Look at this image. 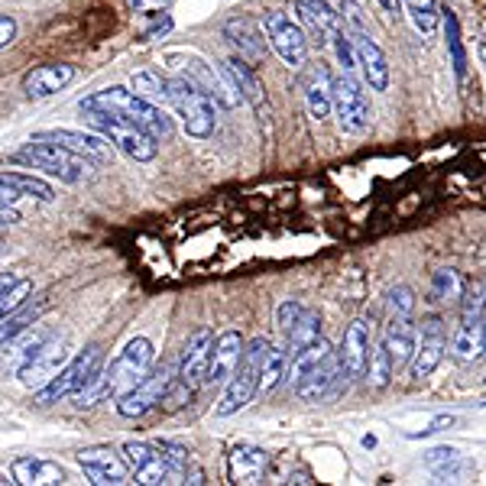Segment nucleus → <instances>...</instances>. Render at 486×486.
Returning a JSON list of instances; mask_svg holds the SVG:
<instances>
[{
	"instance_id": "obj_1",
	"label": "nucleus",
	"mask_w": 486,
	"mask_h": 486,
	"mask_svg": "<svg viewBox=\"0 0 486 486\" xmlns=\"http://www.w3.org/2000/svg\"><path fill=\"white\" fill-rule=\"evenodd\" d=\"M285 380L292 382L295 396L305 402H321L328 396H338L340 389H347V376L340 373L338 350L324 338L315 344L289 354V366H285Z\"/></svg>"
},
{
	"instance_id": "obj_2",
	"label": "nucleus",
	"mask_w": 486,
	"mask_h": 486,
	"mask_svg": "<svg viewBox=\"0 0 486 486\" xmlns=\"http://www.w3.org/2000/svg\"><path fill=\"white\" fill-rule=\"evenodd\" d=\"M153 360H156V350H153L149 340L146 338L127 340L121 354L113 356L107 366H101L94 380L85 386V392L78 396L81 405H97V402H104V399L123 396L127 389H133L140 380H143L146 373H149Z\"/></svg>"
},
{
	"instance_id": "obj_3",
	"label": "nucleus",
	"mask_w": 486,
	"mask_h": 486,
	"mask_svg": "<svg viewBox=\"0 0 486 486\" xmlns=\"http://www.w3.org/2000/svg\"><path fill=\"white\" fill-rule=\"evenodd\" d=\"M78 111H104V113H117V117H123V121L137 123V127H143L146 133L153 140H172V133H176V121H172L169 113L162 111L159 104H153V101H146V97H140L133 88H123V85H113V88H104V91H94V94L81 97L78 101Z\"/></svg>"
},
{
	"instance_id": "obj_4",
	"label": "nucleus",
	"mask_w": 486,
	"mask_h": 486,
	"mask_svg": "<svg viewBox=\"0 0 486 486\" xmlns=\"http://www.w3.org/2000/svg\"><path fill=\"white\" fill-rule=\"evenodd\" d=\"M166 101L172 104L176 117H182V127H185L188 137L194 140H208L214 137L218 130V101L211 94H204L198 85L185 78V75H172L166 78Z\"/></svg>"
},
{
	"instance_id": "obj_5",
	"label": "nucleus",
	"mask_w": 486,
	"mask_h": 486,
	"mask_svg": "<svg viewBox=\"0 0 486 486\" xmlns=\"http://www.w3.org/2000/svg\"><path fill=\"white\" fill-rule=\"evenodd\" d=\"M7 159L20 162V166H30V169L46 172V176L58 178L65 185H78L81 178H88L91 169H94V162L91 159H85V156L52 143V140H30V143H23L16 153H10Z\"/></svg>"
},
{
	"instance_id": "obj_6",
	"label": "nucleus",
	"mask_w": 486,
	"mask_h": 486,
	"mask_svg": "<svg viewBox=\"0 0 486 486\" xmlns=\"http://www.w3.org/2000/svg\"><path fill=\"white\" fill-rule=\"evenodd\" d=\"M85 121L94 133L107 140L113 149H121L127 159L133 162H153L159 156V140H153L143 127L123 121L117 113H104V111H85Z\"/></svg>"
},
{
	"instance_id": "obj_7",
	"label": "nucleus",
	"mask_w": 486,
	"mask_h": 486,
	"mask_svg": "<svg viewBox=\"0 0 486 486\" xmlns=\"http://www.w3.org/2000/svg\"><path fill=\"white\" fill-rule=\"evenodd\" d=\"M101 366H104V350L97 347V344H91L88 350H81L78 356H72V360H68L46 386L36 389L32 396H36L40 405H52V402H62V399H68V396H81L85 386L94 380Z\"/></svg>"
},
{
	"instance_id": "obj_8",
	"label": "nucleus",
	"mask_w": 486,
	"mask_h": 486,
	"mask_svg": "<svg viewBox=\"0 0 486 486\" xmlns=\"http://www.w3.org/2000/svg\"><path fill=\"white\" fill-rule=\"evenodd\" d=\"M266 344H269L266 338H253L250 344H243L240 360H237L234 373L227 376L224 396H220V402H218L220 418L240 412V409H247V405L253 402V396H256V386H259V360H263V350H266Z\"/></svg>"
},
{
	"instance_id": "obj_9",
	"label": "nucleus",
	"mask_w": 486,
	"mask_h": 486,
	"mask_svg": "<svg viewBox=\"0 0 486 486\" xmlns=\"http://www.w3.org/2000/svg\"><path fill=\"white\" fill-rule=\"evenodd\" d=\"M65 364H68V338H65V334H49L40 347L16 366V380H20V386L36 392V389L46 386Z\"/></svg>"
},
{
	"instance_id": "obj_10",
	"label": "nucleus",
	"mask_w": 486,
	"mask_h": 486,
	"mask_svg": "<svg viewBox=\"0 0 486 486\" xmlns=\"http://www.w3.org/2000/svg\"><path fill=\"white\" fill-rule=\"evenodd\" d=\"M172 376H176V366L172 364H159V366L153 364L137 386L127 389L123 396H117V412L123 418H143V415H149L156 405H162V396H166Z\"/></svg>"
},
{
	"instance_id": "obj_11",
	"label": "nucleus",
	"mask_w": 486,
	"mask_h": 486,
	"mask_svg": "<svg viewBox=\"0 0 486 486\" xmlns=\"http://www.w3.org/2000/svg\"><path fill=\"white\" fill-rule=\"evenodd\" d=\"M331 107L338 111L340 130L347 133H364L370 127V101L366 91L360 88V81L354 78V72H340L338 78H331Z\"/></svg>"
},
{
	"instance_id": "obj_12",
	"label": "nucleus",
	"mask_w": 486,
	"mask_h": 486,
	"mask_svg": "<svg viewBox=\"0 0 486 486\" xmlns=\"http://www.w3.org/2000/svg\"><path fill=\"white\" fill-rule=\"evenodd\" d=\"M263 26H266V36L273 42L275 56L283 58L285 65H302L308 58V36L289 14L283 10H269L263 16Z\"/></svg>"
},
{
	"instance_id": "obj_13",
	"label": "nucleus",
	"mask_w": 486,
	"mask_h": 486,
	"mask_svg": "<svg viewBox=\"0 0 486 486\" xmlns=\"http://www.w3.org/2000/svg\"><path fill=\"white\" fill-rule=\"evenodd\" d=\"M178 65V75H185L192 85H198V88L204 91V94H211L214 101H218V107H237L240 104V94H237L234 81L227 78V72H214L208 62H204L202 56H172Z\"/></svg>"
},
{
	"instance_id": "obj_14",
	"label": "nucleus",
	"mask_w": 486,
	"mask_h": 486,
	"mask_svg": "<svg viewBox=\"0 0 486 486\" xmlns=\"http://www.w3.org/2000/svg\"><path fill=\"white\" fill-rule=\"evenodd\" d=\"M121 454H123V461H127V467L133 470L137 483H146V486L178 483L176 470L166 464V457H162L156 445H146V441H127V445L121 447Z\"/></svg>"
},
{
	"instance_id": "obj_15",
	"label": "nucleus",
	"mask_w": 486,
	"mask_h": 486,
	"mask_svg": "<svg viewBox=\"0 0 486 486\" xmlns=\"http://www.w3.org/2000/svg\"><path fill=\"white\" fill-rule=\"evenodd\" d=\"M78 464L85 470V477L94 486H121L127 483L130 467L123 461V454H117L111 445H91L78 451Z\"/></svg>"
},
{
	"instance_id": "obj_16",
	"label": "nucleus",
	"mask_w": 486,
	"mask_h": 486,
	"mask_svg": "<svg viewBox=\"0 0 486 486\" xmlns=\"http://www.w3.org/2000/svg\"><path fill=\"white\" fill-rule=\"evenodd\" d=\"M350 40H354L356 68L364 72L366 85L373 91H386L389 81H392V72H389V58L380 49V42L373 40V32H350Z\"/></svg>"
},
{
	"instance_id": "obj_17",
	"label": "nucleus",
	"mask_w": 486,
	"mask_h": 486,
	"mask_svg": "<svg viewBox=\"0 0 486 486\" xmlns=\"http://www.w3.org/2000/svg\"><path fill=\"white\" fill-rule=\"evenodd\" d=\"M32 140H52V143H58V146H65V149H72V153L91 159L94 166L111 162V149H113L101 133H81V130H40Z\"/></svg>"
},
{
	"instance_id": "obj_18",
	"label": "nucleus",
	"mask_w": 486,
	"mask_h": 486,
	"mask_svg": "<svg viewBox=\"0 0 486 486\" xmlns=\"http://www.w3.org/2000/svg\"><path fill=\"white\" fill-rule=\"evenodd\" d=\"M243 334L240 331H224L214 338L211 344V356H208V376H204V386H220L227 382V376L234 373L237 360L243 354Z\"/></svg>"
},
{
	"instance_id": "obj_19",
	"label": "nucleus",
	"mask_w": 486,
	"mask_h": 486,
	"mask_svg": "<svg viewBox=\"0 0 486 486\" xmlns=\"http://www.w3.org/2000/svg\"><path fill=\"white\" fill-rule=\"evenodd\" d=\"M415 344H418V328L409 315H392L386 324V331H382V347H386L389 360H392V370H402L409 366L415 354Z\"/></svg>"
},
{
	"instance_id": "obj_20",
	"label": "nucleus",
	"mask_w": 486,
	"mask_h": 486,
	"mask_svg": "<svg viewBox=\"0 0 486 486\" xmlns=\"http://www.w3.org/2000/svg\"><path fill=\"white\" fill-rule=\"evenodd\" d=\"M269 470V454L256 445H237L227 457V477L237 486H250V483H263Z\"/></svg>"
},
{
	"instance_id": "obj_21",
	"label": "nucleus",
	"mask_w": 486,
	"mask_h": 486,
	"mask_svg": "<svg viewBox=\"0 0 486 486\" xmlns=\"http://www.w3.org/2000/svg\"><path fill=\"white\" fill-rule=\"evenodd\" d=\"M295 14H299V26L308 30V40L318 42V46H324V42L331 40L334 30H344L340 14L328 7V0H299Z\"/></svg>"
},
{
	"instance_id": "obj_22",
	"label": "nucleus",
	"mask_w": 486,
	"mask_h": 486,
	"mask_svg": "<svg viewBox=\"0 0 486 486\" xmlns=\"http://www.w3.org/2000/svg\"><path fill=\"white\" fill-rule=\"evenodd\" d=\"M338 360L340 373L347 380L364 376L366 360H370V328H366V321H350V328L344 331V344L338 350Z\"/></svg>"
},
{
	"instance_id": "obj_23",
	"label": "nucleus",
	"mask_w": 486,
	"mask_h": 486,
	"mask_svg": "<svg viewBox=\"0 0 486 486\" xmlns=\"http://www.w3.org/2000/svg\"><path fill=\"white\" fill-rule=\"evenodd\" d=\"M72 81H75L72 65L46 62V65H36L32 72L23 75V91H26V97H36V101H42V97L58 94V91H62L65 85H72Z\"/></svg>"
},
{
	"instance_id": "obj_24",
	"label": "nucleus",
	"mask_w": 486,
	"mask_h": 486,
	"mask_svg": "<svg viewBox=\"0 0 486 486\" xmlns=\"http://www.w3.org/2000/svg\"><path fill=\"white\" fill-rule=\"evenodd\" d=\"M224 72H227V78L234 81V88H237V94H240V101H247V104H250L259 117H266L269 104H266V94H263V85H259L256 72H253V65L247 62V58H240V56H230L224 62Z\"/></svg>"
},
{
	"instance_id": "obj_25",
	"label": "nucleus",
	"mask_w": 486,
	"mask_h": 486,
	"mask_svg": "<svg viewBox=\"0 0 486 486\" xmlns=\"http://www.w3.org/2000/svg\"><path fill=\"white\" fill-rule=\"evenodd\" d=\"M224 36L234 42L237 56L247 58L250 65H256V62H263V58H266L263 36H259V30L250 23V20H247V16H240V20H227V23H224Z\"/></svg>"
},
{
	"instance_id": "obj_26",
	"label": "nucleus",
	"mask_w": 486,
	"mask_h": 486,
	"mask_svg": "<svg viewBox=\"0 0 486 486\" xmlns=\"http://www.w3.org/2000/svg\"><path fill=\"white\" fill-rule=\"evenodd\" d=\"M10 473H14V483L23 486H42V483H62L65 470L56 461H42V457H16L10 464Z\"/></svg>"
},
{
	"instance_id": "obj_27",
	"label": "nucleus",
	"mask_w": 486,
	"mask_h": 486,
	"mask_svg": "<svg viewBox=\"0 0 486 486\" xmlns=\"http://www.w3.org/2000/svg\"><path fill=\"white\" fill-rule=\"evenodd\" d=\"M445 350H447V338H421V347L415 344V354L409 360V376L415 382L431 376L441 366V360H445Z\"/></svg>"
},
{
	"instance_id": "obj_28",
	"label": "nucleus",
	"mask_w": 486,
	"mask_h": 486,
	"mask_svg": "<svg viewBox=\"0 0 486 486\" xmlns=\"http://www.w3.org/2000/svg\"><path fill=\"white\" fill-rule=\"evenodd\" d=\"M42 311H49V295H40L36 302H32V295H30V299L16 308V311H10V315L0 318V344H7V340L16 338L23 328L36 324V318H40Z\"/></svg>"
},
{
	"instance_id": "obj_29",
	"label": "nucleus",
	"mask_w": 486,
	"mask_h": 486,
	"mask_svg": "<svg viewBox=\"0 0 486 486\" xmlns=\"http://www.w3.org/2000/svg\"><path fill=\"white\" fill-rule=\"evenodd\" d=\"M285 366H289V350L266 344L263 360H259V386L256 392H273L279 382L285 380Z\"/></svg>"
},
{
	"instance_id": "obj_30",
	"label": "nucleus",
	"mask_w": 486,
	"mask_h": 486,
	"mask_svg": "<svg viewBox=\"0 0 486 486\" xmlns=\"http://www.w3.org/2000/svg\"><path fill=\"white\" fill-rule=\"evenodd\" d=\"M46 338H49L46 328H32V331L23 328V331L16 334V338H10L7 344H0V350H4V366H20Z\"/></svg>"
},
{
	"instance_id": "obj_31",
	"label": "nucleus",
	"mask_w": 486,
	"mask_h": 486,
	"mask_svg": "<svg viewBox=\"0 0 486 486\" xmlns=\"http://www.w3.org/2000/svg\"><path fill=\"white\" fill-rule=\"evenodd\" d=\"M0 185L16 194H30L36 202H52V198H56V192H52L49 182H42V178L36 176H26V172H0Z\"/></svg>"
},
{
	"instance_id": "obj_32",
	"label": "nucleus",
	"mask_w": 486,
	"mask_h": 486,
	"mask_svg": "<svg viewBox=\"0 0 486 486\" xmlns=\"http://www.w3.org/2000/svg\"><path fill=\"white\" fill-rule=\"evenodd\" d=\"M402 10L412 20L415 32H421L425 40H431L437 32V23H441V10H437L435 0H402Z\"/></svg>"
},
{
	"instance_id": "obj_33",
	"label": "nucleus",
	"mask_w": 486,
	"mask_h": 486,
	"mask_svg": "<svg viewBox=\"0 0 486 486\" xmlns=\"http://www.w3.org/2000/svg\"><path fill=\"white\" fill-rule=\"evenodd\" d=\"M318 338H321V315H318L315 308H305L299 321L292 324V331L285 334V340H289V354L308 347V344H315Z\"/></svg>"
},
{
	"instance_id": "obj_34",
	"label": "nucleus",
	"mask_w": 486,
	"mask_h": 486,
	"mask_svg": "<svg viewBox=\"0 0 486 486\" xmlns=\"http://www.w3.org/2000/svg\"><path fill=\"white\" fill-rule=\"evenodd\" d=\"M461 295H464V279L457 269L441 266L435 275H431V299L435 302L454 305V302H461Z\"/></svg>"
},
{
	"instance_id": "obj_35",
	"label": "nucleus",
	"mask_w": 486,
	"mask_h": 486,
	"mask_svg": "<svg viewBox=\"0 0 486 486\" xmlns=\"http://www.w3.org/2000/svg\"><path fill=\"white\" fill-rule=\"evenodd\" d=\"M305 104H308V113H311V121H328V113H331V81L328 75L318 72V78L308 85L305 91Z\"/></svg>"
},
{
	"instance_id": "obj_36",
	"label": "nucleus",
	"mask_w": 486,
	"mask_h": 486,
	"mask_svg": "<svg viewBox=\"0 0 486 486\" xmlns=\"http://www.w3.org/2000/svg\"><path fill=\"white\" fill-rule=\"evenodd\" d=\"M454 354L461 360H473V356L483 354V331H480V321H461L457 331H454Z\"/></svg>"
},
{
	"instance_id": "obj_37",
	"label": "nucleus",
	"mask_w": 486,
	"mask_h": 486,
	"mask_svg": "<svg viewBox=\"0 0 486 486\" xmlns=\"http://www.w3.org/2000/svg\"><path fill=\"white\" fill-rule=\"evenodd\" d=\"M370 350H373V347H370ZM364 376H366V382H370V386L376 389V392H380V389H386L389 382H392L396 370H392V360H389V354H386V347H382V344L370 354Z\"/></svg>"
},
{
	"instance_id": "obj_38",
	"label": "nucleus",
	"mask_w": 486,
	"mask_h": 486,
	"mask_svg": "<svg viewBox=\"0 0 486 486\" xmlns=\"http://www.w3.org/2000/svg\"><path fill=\"white\" fill-rule=\"evenodd\" d=\"M445 14V32H447V49H451V65H454V78L464 81L467 78V56H464L461 46V26H457V16L451 10H441Z\"/></svg>"
},
{
	"instance_id": "obj_39",
	"label": "nucleus",
	"mask_w": 486,
	"mask_h": 486,
	"mask_svg": "<svg viewBox=\"0 0 486 486\" xmlns=\"http://www.w3.org/2000/svg\"><path fill=\"white\" fill-rule=\"evenodd\" d=\"M130 88L137 91L140 97H146V101H153V104L166 101V78H162V72H156V68L133 72V78H130Z\"/></svg>"
},
{
	"instance_id": "obj_40",
	"label": "nucleus",
	"mask_w": 486,
	"mask_h": 486,
	"mask_svg": "<svg viewBox=\"0 0 486 486\" xmlns=\"http://www.w3.org/2000/svg\"><path fill=\"white\" fill-rule=\"evenodd\" d=\"M464 315L461 321H480L486 311V279H473V283H464Z\"/></svg>"
},
{
	"instance_id": "obj_41",
	"label": "nucleus",
	"mask_w": 486,
	"mask_h": 486,
	"mask_svg": "<svg viewBox=\"0 0 486 486\" xmlns=\"http://www.w3.org/2000/svg\"><path fill=\"white\" fill-rule=\"evenodd\" d=\"M328 42L334 46V56H338L340 68H344V72H354V68H356V52H354V40H350V32L347 30H334Z\"/></svg>"
},
{
	"instance_id": "obj_42",
	"label": "nucleus",
	"mask_w": 486,
	"mask_h": 486,
	"mask_svg": "<svg viewBox=\"0 0 486 486\" xmlns=\"http://www.w3.org/2000/svg\"><path fill=\"white\" fill-rule=\"evenodd\" d=\"M386 302H389V311H392V315H409V318H412L415 292L409 289V285H392V289L386 292Z\"/></svg>"
},
{
	"instance_id": "obj_43",
	"label": "nucleus",
	"mask_w": 486,
	"mask_h": 486,
	"mask_svg": "<svg viewBox=\"0 0 486 486\" xmlns=\"http://www.w3.org/2000/svg\"><path fill=\"white\" fill-rule=\"evenodd\" d=\"M340 23H344V30L350 32H370V23H366L364 10H360V4L356 0H340Z\"/></svg>"
},
{
	"instance_id": "obj_44",
	"label": "nucleus",
	"mask_w": 486,
	"mask_h": 486,
	"mask_svg": "<svg viewBox=\"0 0 486 486\" xmlns=\"http://www.w3.org/2000/svg\"><path fill=\"white\" fill-rule=\"evenodd\" d=\"M302 311H305V305H302L299 299H285L279 302V308H275V324H279V331L289 334L292 331V324L299 321Z\"/></svg>"
},
{
	"instance_id": "obj_45",
	"label": "nucleus",
	"mask_w": 486,
	"mask_h": 486,
	"mask_svg": "<svg viewBox=\"0 0 486 486\" xmlns=\"http://www.w3.org/2000/svg\"><path fill=\"white\" fill-rule=\"evenodd\" d=\"M457 457V447H435V451L425 454V464H428V470L435 473V470H441L447 461H454Z\"/></svg>"
},
{
	"instance_id": "obj_46",
	"label": "nucleus",
	"mask_w": 486,
	"mask_h": 486,
	"mask_svg": "<svg viewBox=\"0 0 486 486\" xmlns=\"http://www.w3.org/2000/svg\"><path fill=\"white\" fill-rule=\"evenodd\" d=\"M16 40V20L7 14H0V49L10 46Z\"/></svg>"
},
{
	"instance_id": "obj_47",
	"label": "nucleus",
	"mask_w": 486,
	"mask_h": 486,
	"mask_svg": "<svg viewBox=\"0 0 486 486\" xmlns=\"http://www.w3.org/2000/svg\"><path fill=\"white\" fill-rule=\"evenodd\" d=\"M454 425V415H437L435 421H431L428 428L421 431V435H412V437H428V435H437V431H445V428H451Z\"/></svg>"
},
{
	"instance_id": "obj_48",
	"label": "nucleus",
	"mask_w": 486,
	"mask_h": 486,
	"mask_svg": "<svg viewBox=\"0 0 486 486\" xmlns=\"http://www.w3.org/2000/svg\"><path fill=\"white\" fill-rule=\"evenodd\" d=\"M127 4H130V10H137V14H153V10L166 7L169 0H127Z\"/></svg>"
},
{
	"instance_id": "obj_49",
	"label": "nucleus",
	"mask_w": 486,
	"mask_h": 486,
	"mask_svg": "<svg viewBox=\"0 0 486 486\" xmlns=\"http://www.w3.org/2000/svg\"><path fill=\"white\" fill-rule=\"evenodd\" d=\"M169 30H172V20H169V16H162L159 23H153L149 30L143 32V40H156V36H166Z\"/></svg>"
},
{
	"instance_id": "obj_50",
	"label": "nucleus",
	"mask_w": 486,
	"mask_h": 486,
	"mask_svg": "<svg viewBox=\"0 0 486 486\" xmlns=\"http://www.w3.org/2000/svg\"><path fill=\"white\" fill-rule=\"evenodd\" d=\"M380 7L386 10L389 16H399L402 14V0H380Z\"/></svg>"
},
{
	"instance_id": "obj_51",
	"label": "nucleus",
	"mask_w": 486,
	"mask_h": 486,
	"mask_svg": "<svg viewBox=\"0 0 486 486\" xmlns=\"http://www.w3.org/2000/svg\"><path fill=\"white\" fill-rule=\"evenodd\" d=\"M16 198H20V194H16V192H10V188H4V185H0V211H4V208H10V204H14Z\"/></svg>"
},
{
	"instance_id": "obj_52",
	"label": "nucleus",
	"mask_w": 486,
	"mask_h": 486,
	"mask_svg": "<svg viewBox=\"0 0 486 486\" xmlns=\"http://www.w3.org/2000/svg\"><path fill=\"white\" fill-rule=\"evenodd\" d=\"M480 331H483V354H486V311L483 318H480Z\"/></svg>"
},
{
	"instance_id": "obj_53",
	"label": "nucleus",
	"mask_w": 486,
	"mask_h": 486,
	"mask_svg": "<svg viewBox=\"0 0 486 486\" xmlns=\"http://www.w3.org/2000/svg\"><path fill=\"white\" fill-rule=\"evenodd\" d=\"M480 58H483V65H486V42H480Z\"/></svg>"
}]
</instances>
